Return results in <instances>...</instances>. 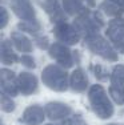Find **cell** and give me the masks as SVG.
<instances>
[]
</instances>
